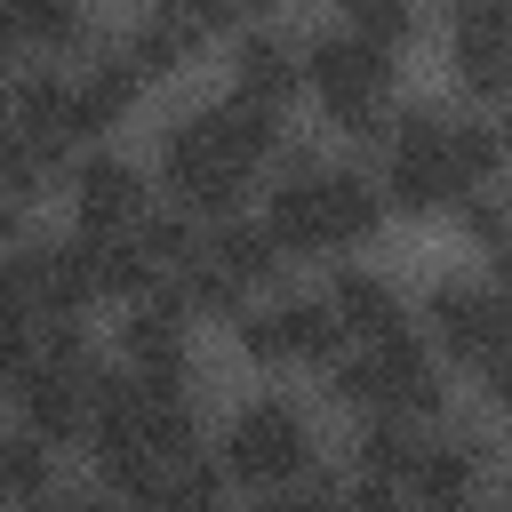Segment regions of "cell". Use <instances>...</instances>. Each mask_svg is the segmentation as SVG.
<instances>
[{"mask_svg":"<svg viewBox=\"0 0 512 512\" xmlns=\"http://www.w3.org/2000/svg\"><path fill=\"white\" fill-rule=\"evenodd\" d=\"M456 80L472 96H512V8L456 0Z\"/></svg>","mask_w":512,"mask_h":512,"instance_id":"ba28073f","label":"cell"},{"mask_svg":"<svg viewBox=\"0 0 512 512\" xmlns=\"http://www.w3.org/2000/svg\"><path fill=\"white\" fill-rule=\"evenodd\" d=\"M448 200H464V184L448 168V120L440 112H400L392 120V152H384V208L432 216Z\"/></svg>","mask_w":512,"mask_h":512,"instance_id":"277c9868","label":"cell"},{"mask_svg":"<svg viewBox=\"0 0 512 512\" xmlns=\"http://www.w3.org/2000/svg\"><path fill=\"white\" fill-rule=\"evenodd\" d=\"M192 56H200V40H192L184 24H168V16H152V24L128 40V64H136L144 80H168V72H184Z\"/></svg>","mask_w":512,"mask_h":512,"instance_id":"7402d4cb","label":"cell"},{"mask_svg":"<svg viewBox=\"0 0 512 512\" xmlns=\"http://www.w3.org/2000/svg\"><path fill=\"white\" fill-rule=\"evenodd\" d=\"M448 168H456L464 192H480L504 168V128L496 120H448Z\"/></svg>","mask_w":512,"mask_h":512,"instance_id":"ffe728a7","label":"cell"},{"mask_svg":"<svg viewBox=\"0 0 512 512\" xmlns=\"http://www.w3.org/2000/svg\"><path fill=\"white\" fill-rule=\"evenodd\" d=\"M496 128H504V160H512V112H504V120H496Z\"/></svg>","mask_w":512,"mask_h":512,"instance_id":"4dcf8cb0","label":"cell"},{"mask_svg":"<svg viewBox=\"0 0 512 512\" xmlns=\"http://www.w3.org/2000/svg\"><path fill=\"white\" fill-rule=\"evenodd\" d=\"M160 184H168L184 208L232 216V208H240V192H248V168L224 152V136L208 128V112H192V120H176V128L160 136Z\"/></svg>","mask_w":512,"mask_h":512,"instance_id":"8992f818","label":"cell"},{"mask_svg":"<svg viewBox=\"0 0 512 512\" xmlns=\"http://www.w3.org/2000/svg\"><path fill=\"white\" fill-rule=\"evenodd\" d=\"M504 8H512V0H504Z\"/></svg>","mask_w":512,"mask_h":512,"instance_id":"d6a6232c","label":"cell"},{"mask_svg":"<svg viewBox=\"0 0 512 512\" xmlns=\"http://www.w3.org/2000/svg\"><path fill=\"white\" fill-rule=\"evenodd\" d=\"M336 16H344V32H360L376 48H400L416 32V8L408 0H336Z\"/></svg>","mask_w":512,"mask_h":512,"instance_id":"603a6c76","label":"cell"},{"mask_svg":"<svg viewBox=\"0 0 512 512\" xmlns=\"http://www.w3.org/2000/svg\"><path fill=\"white\" fill-rule=\"evenodd\" d=\"M240 288H264L272 272H280V240H272V224H240V216H224L216 224V240H200Z\"/></svg>","mask_w":512,"mask_h":512,"instance_id":"ac0fdd59","label":"cell"},{"mask_svg":"<svg viewBox=\"0 0 512 512\" xmlns=\"http://www.w3.org/2000/svg\"><path fill=\"white\" fill-rule=\"evenodd\" d=\"M408 488L432 496V504H464V496H480V440H432V448H416Z\"/></svg>","mask_w":512,"mask_h":512,"instance_id":"2e32d148","label":"cell"},{"mask_svg":"<svg viewBox=\"0 0 512 512\" xmlns=\"http://www.w3.org/2000/svg\"><path fill=\"white\" fill-rule=\"evenodd\" d=\"M72 216H80V232H136L144 224V176L112 152L80 160L72 168Z\"/></svg>","mask_w":512,"mask_h":512,"instance_id":"9c48e42d","label":"cell"},{"mask_svg":"<svg viewBox=\"0 0 512 512\" xmlns=\"http://www.w3.org/2000/svg\"><path fill=\"white\" fill-rule=\"evenodd\" d=\"M336 400L368 408V416H432L440 408V376H432V352L400 328V336H376L360 360H336Z\"/></svg>","mask_w":512,"mask_h":512,"instance_id":"7a4b0ae2","label":"cell"},{"mask_svg":"<svg viewBox=\"0 0 512 512\" xmlns=\"http://www.w3.org/2000/svg\"><path fill=\"white\" fill-rule=\"evenodd\" d=\"M72 88H80V128H88V136H104V128H112V120H120V112L136 104L144 72H136L128 56H104V64H88V72H80Z\"/></svg>","mask_w":512,"mask_h":512,"instance_id":"d6986e66","label":"cell"},{"mask_svg":"<svg viewBox=\"0 0 512 512\" xmlns=\"http://www.w3.org/2000/svg\"><path fill=\"white\" fill-rule=\"evenodd\" d=\"M328 304L344 312V328L352 336H400L408 320H400V296H392V280H376V272H336V288H328Z\"/></svg>","mask_w":512,"mask_h":512,"instance_id":"e0dca14e","label":"cell"},{"mask_svg":"<svg viewBox=\"0 0 512 512\" xmlns=\"http://www.w3.org/2000/svg\"><path fill=\"white\" fill-rule=\"evenodd\" d=\"M8 104H16L8 120H16L48 160H64V144H72V136H88V128H80V88H72L64 72H32V80H16V88H8Z\"/></svg>","mask_w":512,"mask_h":512,"instance_id":"30bf717a","label":"cell"},{"mask_svg":"<svg viewBox=\"0 0 512 512\" xmlns=\"http://www.w3.org/2000/svg\"><path fill=\"white\" fill-rule=\"evenodd\" d=\"M208 128L224 136V152H232L248 176L280 152V104H256V96H240V88H232L224 104H208Z\"/></svg>","mask_w":512,"mask_h":512,"instance_id":"4fadbf2b","label":"cell"},{"mask_svg":"<svg viewBox=\"0 0 512 512\" xmlns=\"http://www.w3.org/2000/svg\"><path fill=\"white\" fill-rule=\"evenodd\" d=\"M432 344L456 360V368H488L496 352H512V296L504 288H472V280H448L432 288Z\"/></svg>","mask_w":512,"mask_h":512,"instance_id":"52a82bcc","label":"cell"},{"mask_svg":"<svg viewBox=\"0 0 512 512\" xmlns=\"http://www.w3.org/2000/svg\"><path fill=\"white\" fill-rule=\"evenodd\" d=\"M496 280H504V296H512V232L496 240Z\"/></svg>","mask_w":512,"mask_h":512,"instance_id":"f546056e","label":"cell"},{"mask_svg":"<svg viewBox=\"0 0 512 512\" xmlns=\"http://www.w3.org/2000/svg\"><path fill=\"white\" fill-rule=\"evenodd\" d=\"M320 224H328V248L376 240V224H384V184L360 176V168H320Z\"/></svg>","mask_w":512,"mask_h":512,"instance_id":"8fae6325","label":"cell"},{"mask_svg":"<svg viewBox=\"0 0 512 512\" xmlns=\"http://www.w3.org/2000/svg\"><path fill=\"white\" fill-rule=\"evenodd\" d=\"M488 400L512 416V352H496V360H488Z\"/></svg>","mask_w":512,"mask_h":512,"instance_id":"f1b7e54d","label":"cell"},{"mask_svg":"<svg viewBox=\"0 0 512 512\" xmlns=\"http://www.w3.org/2000/svg\"><path fill=\"white\" fill-rule=\"evenodd\" d=\"M408 472H416V432H408V416H376V424L360 432V488H352V496L384 504Z\"/></svg>","mask_w":512,"mask_h":512,"instance_id":"5bb4252c","label":"cell"},{"mask_svg":"<svg viewBox=\"0 0 512 512\" xmlns=\"http://www.w3.org/2000/svg\"><path fill=\"white\" fill-rule=\"evenodd\" d=\"M304 80L320 88L328 120L360 144H384V88H392V48L360 40V32H336L304 56Z\"/></svg>","mask_w":512,"mask_h":512,"instance_id":"6da1fadb","label":"cell"},{"mask_svg":"<svg viewBox=\"0 0 512 512\" xmlns=\"http://www.w3.org/2000/svg\"><path fill=\"white\" fill-rule=\"evenodd\" d=\"M136 232H144V248H152V264H160V272H184V264L200 256V232H192L184 216H144Z\"/></svg>","mask_w":512,"mask_h":512,"instance_id":"484cf974","label":"cell"},{"mask_svg":"<svg viewBox=\"0 0 512 512\" xmlns=\"http://www.w3.org/2000/svg\"><path fill=\"white\" fill-rule=\"evenodd\" d=\"M240 8H280V0H240Z\"/></svg>","mask_w":512,"mask_h":512,"instance_id":"1f68e13d","label":"cell"},{"mask_svg":"<svg viewBox=\"0 0 512 512\" xmlns=\"http://www.w3.org/2000/svg\"><path fill=\"white\" fill-rule=\"evenodd\" d=\"M232 88H240V96H256V104H288V96L304 88V56H296L288 40H272V32H256V40H240Z\"/></svg>","mask_w":512,"mask_h":512,"instance_id":"9a60e30c","label":"cell"},{"mask_svg":"<svg viewBox=\"0 0 512 512\" xmlns=\"http://www.w3.org/2000/svg\"><path fill=\"white\" fill-rule=\"evenodd\" d=\"M464 232L496 248V240L512 232V216H504V200H488V192H464Z\"/></svg>","mask_w":512,"mask_h":512,"instance_id":"83f0119b","label":"cell"},{"mask_svg":"<svg viewBox=\"0 0 512 512\" xmlns=\"http://www.w3.org/2000/svg\"><path fill=\"white\" fill-rule=\"evenodd\" d=\"M152 16H168V24H184L192 40H208V32H224V24L240 16V0H160Z\"/></svg>","mask_w":512,"mask_h":512,"instance_id":"4316f807","label":"cell"},{"mask_svg":"<svg viewBox=\"0 0 512 512\" xmlns=\"http://www.w3.org/2000/svg\"><path fill=\"white\" fill-rule=\"evenodd\" d=\"M344 312L328 304V296H288V304H272V312H240V352L248 360H264V368H336V352H344Z\"/></svg>","mask_w":512,"mask_h":512,"instance_id":"5b68a950","label":"cell"},{"mask_svg":"<svg viewBox=\"0 0 512 512\" xmlns=\"http://www.w3.org/2000/svg\"><path fill=\"white\" fill-rule=\"evenodd\" d=\"M48 168H56V160H48V152H40V144H32V136L16 128V120H0V192H16V200H32Z\"/></svg>","mask_w":512,"mask_h":512,"instance_id":"d4e9b609","label":"cell"},{"mask_svg":"<svg viewBox=\"0 0 512 512\" xmlns=\"http://www.w3.org/2000/svg\"><path fill=\"white\" fill-rule=\"evenodd\" d=\"M0 496H16V504H40L48 496V440L32 424L0 440Z\"/></svg>","mask_w":512,"mask_h":512,"instance_id":"44dd1931","label":"cell"},{"mask_svg":"<svg viewBox=\"0 0 512 512\" xmlns=\"http://www.w3.org/2000/svg\"><path fill=\"white\" fill-rule=\"evenodd\" d=\"M16 16V40H40V48H72L80 40V8L72 0H8Z\"/></svg>","mask_w":512,"mask_h":512,"instance_id":"cb8c5ba5","label":"cell"},{"mask_svg":"<svg viewBox=\"0 0 512 512\" xmlns=\"http://www.w3.org/2000/svg\"><path fill=\"white\" fill-rule=\"evenodd\" d=\"M264 224H272V240H280L288 256H320V248H328V224H320V168H288L280 192H272V208H264Z\"/></svg>","mask_w":512,"mask_h":512,"instance_id":"7c38bea8","label":"cell"},{"mask_svg":"<svg viewBox=\"0 0 512 512\" xmlns=\"http://www.w3.org/2000/svg\"><path fill=\"white\" fill-rule=\"evenodd\" d=\"M224 472L248 480V488H296L312 472V424L288 408V400H256L232 416L224 432Z\"/></svg>","mask_w":512,"mask_h":512,"instance_id":"3957f363","label":"cell"}]
</instances>
